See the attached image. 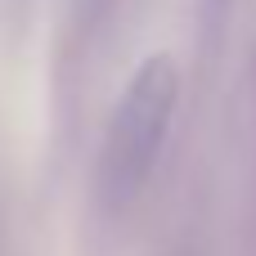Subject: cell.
<instances>
[{
    "label": "cell",
    "mask_w": 256,
    "mask_h": 256,
    "mask_svg": "<svg viewBox=\"0 0 256 256\" xmlns=\"http://www.w3.org/2000/svg\"><path fill=\"white\" fill-rule=\"evenodd\" d=\"M176 99H180V72L171 58H148L130 72L126 90L112 104V122L99 148V202L108 212L130 207L148 176L158 171L171 117H176Z\"/></svg>",
    "instance_id": "cell-1"
}]
</instances>
